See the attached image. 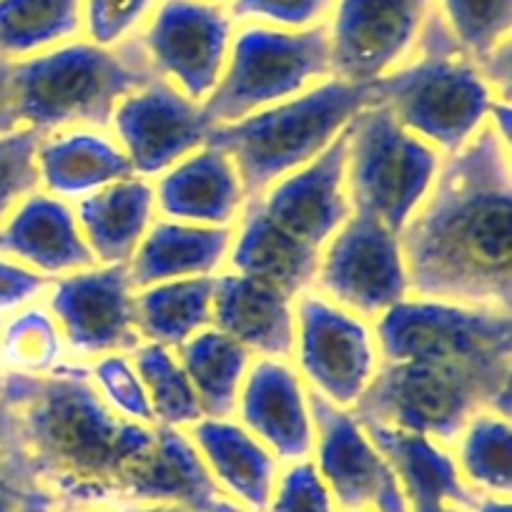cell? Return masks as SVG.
<instances>
[{
	"label": "cell",
	"instance_id": "1",
	"mask_svg": "<svg viewBox=\"0 0 512 512\" xmlns=\"http://www.w3.org/2000/svg\"><path fill=\"white\" fill-rule=\"evenodd\" d=\"M154 435L156 427L108 410L88 367L0 369V485L18 497L38 492L56 507H116Z\"/></svg>",
	"mask_w": 512,
	"mask_h": 512
},
{
	"label": "cell",
	"instance_id": "2",
	"mask_svg": "<svg viewBox=\"0 0 512 512\" xmlns=\"http://www.w3.org/2000/svg\"><path fill=\"white\" fill-rule=\"evenodd\" d=\"M400 239L412 297L510 312V144L490 123L442 159L430 196Z\"/></svg>",
	"mask_w": 512,
	"mask_h": 512
},
{
	"label": "cell",
	"instance_id": "3",
	"mask_svg": "<svg viewBox=\"0 0 512 512\" xmlns=\"http://www.w3.org/2000/svg\"><path fill=\"white\" fill-rule=\"evenodd\" d=\"M497 91L480 63L452 38L442 16H430L402 66L369 83V103L387 108L407 131L452 156L487 126Z\"/></svg>",
	"mask_w": 512,
	"mask_h": 512
},
{
	"label": "cell",
	"instance_id": "4",
	"mask_svg": "<svg viewBox=\"0 0 512 512\" xmlns=\"http://www.w3.org/2000/svg\"><path fill=\"white\" fill-rule=\"evenodd\" d=\"M144 51L68 41L13 61L11 96L18 128L38 136L71 128H106L118 103L154 81Z\"/></svg>",
	"mask_w": 512,
	"mask_h": 512
},
{
	"label": "cell",
	"instance_id": "5",
	"mask_svg": "<svg viewBox=\"0 0 512 512\" xmlns=\"http://www.w3.org/2000/svg\"><path fill=\"white\" fill-rule=\"evenodd\" d=\"M367 103L369 86L327 78L289 101L214 126L206 144L234 161L246 199H259L279 179L324 154Z\"/></svg>",
	"mask_w": 512,
	"mask_h": 512
},
{
	"label": "cell",
	"instance_id": "6",
	"mask_svg": "<svg viewBox=\"0 0 512 512\" xmlns=\"http://www.w3.org/2000/svg\"><path fill=\"white\" fill-rule=\"evenodd\" d=\"M384 362H435L465 369L510 400V312L410 297L374 319Z\"/></svg>",
	"mask_w": 512,
	"mask_h": 512
},
{
	"label": "cell",
	"instance_id": "7",
	"mask_svg": "<svg viewBox=\"0 0 512 512\" xmlns=\"http://www.w3.org/2000/svg\"><path fill=\"white\" fill-rule=\"evenodd\" d=\"M445 156L367 103L344 131V179L354 211L402 234L435 186Z\"/></svg>",
	"mask_w": 512,
	"mask_h": 512
},
{
	"label": "cell",
	"instance_id": "8",
	"mask_svg": "<svg viewBox=\"0 0 512 512\" xmlns=\"http://www.w3.org/2000/svg\"><path fill=\"white\" fill-rule=\"evenodd\" d=\"M485 410L510 417V400L465 369L415 359H382L369 390L352 412L359 422L425 435L452 450L467 422Z\"/></svg>",
	"mask_w": 512,
	"mask_h": 512
},
{
	"label": "cell",
	"instance_id": "9",
	"mask_svg": "<svg viewBox=\"0 0 512 512\" xmlns=\"http://www.w3.org/2000/svg\"><path fill=\"white\" fill-rule=\"evenodd\" d=\"M332 78L327 26L282 31L249 26L231 41L229 61L204 101L216 126L272 108Z\"/></svg>",
	"mask_w": 512,
	"mask_h": 512
},
{
	"label": "cell",
	"instance_id": "10",
	"mask_svg": "<svg viewBox=\"0 0 512 512\" xmlns=\"http://www.w3.org/2000/svg\"><path fill=\"white\" fill-rule=\"evenodd\" d=\"M294 322L292 359L307 390L352 412L382 364L374 322L314 289L294 299Z\"/></svg>",
	"mask_w": 512,
	"mask_h": 512
},
{
	"label": "cell",
	"instance_id": "11",
	"mask_svg": "<svg viewBox=\"0 0 512 512\" xmlns=\"http://www.w3.org/2000/svg\"><path fill=\"white\" fill-rule=\"evenodd\" d=\"M312 289L374 322L412 297L400 234L374 216L352 211L324 244Z\"/></svg>",
	"mask_w": 512,
	"mask_h": 512
},
{
	"label": "cell",
	"instance_id": "12",
	"mask_svg": "<svg viewBox=\"0 0 512 512\" xmlns=\"http://www.w3.org/2000/svg\"><path fill=\"white\" fill-rule=\"evenodd\" d=\"M234 41V21L209 0H164L141 38V51L156 78L191 101L214 93Z\"/></svg>",
	"mask_w": 512,
	"mask_h": 512
},
{
	"label": "cell",
	"instance_id": "13",
	"mask_svg": "<svg viewBox=\"0 0 512 512\" xmlns=\"http://www.w3.org/2000/svg\"><path fill=\"white\" fill-rule=\"evenodd\" d=\"M432 0H337L329 33L332 78L369 86L412 56Z\"/></svg>",
	"mask_w": 512,
	"mask_h": 512
},
{
	"label": "cell",
	"instance_id": "14",
	"mask_svg": "<svg viewBox=\"0 0 512 512\" xmlns=\"http://www.w3.org/2000/svg\"><path fill=\"white\" fill-rule=\"evenodd\" d=\"M214 126L204 103L154 78L118 103L108 131L128 156L134 174L154 179L206 146Z\"/></svg>",
	"mask_w": 512,
	"mask_h": 512
},
{
	"label": "cell",
	"instance_id": "15",
	"mask_svg": "<svg viewBox=\"0 0 512 512\" xmlns=\"http://www.w3.org/2000/svg\"><path fill=\"white\" fill-rule=\"evenodd\" d=\"M48 312L63 339L81 357L131 354L141 339L136 327V287L128 267H93L53 279Z\"/></svg>",
	"mask_w": 512,
	"mask_h": 512
},
{
	"label": "cell",
	"instance_id": "16",
	"mask_svg": "<svg viewBox=\"0 0 512 512\" xmlns=\"http://www.w3.org/2000/svg\"><path fill=\"white\" fill-rule=\"evenodd\" d=\"M314 417L312 462L332 490L339 510L412 512L395 470L354 412L339 410L309 392Z\"/></svg>",
	"mask_w": 512,
	"mask_h": 512
},
{
	"label": "cell",
	"instance_id": "17",
	"mask_svg": "<svg viewBox=\"0 0 512 512\" xmlns=\"http://www.w3.org/2000/svg\"><path fill=\"white\" fill-rule=\"evenodd\" d=\"M234 412L282 465L312 460V402L292 359H254Z\"/></svg>",
	"mask_w": 512,
	"mask_h": 512
},
{
	"label": "cell",
	"instance_id": "18",
	"mask_svg": "<svg viewBox=\"0 0 512 512\" xmlns=\"http://www.w3.org/2000/svg\"><path fill=\"white\" fill-rule=\"evenodd\" d=\"M254 201L287 234L322 251L354 211L344 179V134L324 154L279 179Z\"/></svg>",
	"mask_w": 512,
	"mask_h": 512
},
{
	"label": "cell",
	"instance_id": "19",
	"mask_svg": "<svg viewBox=\"0 0 512 512\" xmlns=\"http://www.w3.org/2000/svg\"><path fill=\"white\" fill-rule=\"evenodd\" d=\"M0 256L23 264L46 279L93 267L91 249L78 226L76 209L66 199L33 189L0 224Z\"/></svg>",
	"mask_w": 512,
	"mask_h": 512
},
{
	"label": "cell",
	"instance_id": "20",
	"mask_svg": "<svg viewBox=\"0 0 512 512\" xmlns=\"http://www.w3.org/2000/svg\"><path fill=\"white\" fill-rule=\"evenodd\" d=\"M121 502H166L194 512H244L219 490L189 432L159 425L154 445L128 472Z\"/></svg>",
	"mask_w": 512,
	"mask_h": 512
},
{
	"label": "cell",
	"instance_id": "21",
	"mask_svg": "<svg viewBox=\"0 0 512 512\" xmlns=\"http://www.w3.org/2000/svg\"><path fill=\"white\" fill-rule=\"evenodd\" d=\"M154 196L164 219L199 226H234L249 201L234 161L209 144L164 171Z\"/></svg>",
	"mask_w": 512,
	"mask_h": 512
},
{
	"label": "cell",
	"instance_id": "22",
	"mask_svg": "<svg viewBox=\"0 0 512 512\" xmlns=\"http://www.w3.org/2000/svg\"><path fill=\"white\" fill-rule=\"evenodd\" d=\"M219 490L244 512H267L282 462L231 417H201L189 430Z\"/></svg>",
	"mask_w": 512,
	"mask_h": 512
},
{
	"label": "cell",
	"instance_id": "23",
	"mask_svg": "<svg viewBox=\"0 0 512 512\" xmlns=\"http://www.w3.org/2000/svg\"><path fill=\"white\" fill-rule=\"evenodd\" d=\"M211 327L256 359H292L294 299L241 274H216Z\"/></svg>",
	"mask_w": 512,
	"mask_h": 512
},
{
	"label": "cell",
	"instance_id": "24",
	"mask_svg": "<svg viewBox=\"0 0 512 512\" xmlns=\"http://www.w3.org/2000/svg\"><path fill=\"white\" fill-rule=\"evenodd\" d=\"M322 251L274 224L254 199L246 201L239 221L234 224L229 259L231 272L262 282L287 297L297 299L309 292L317 277Z\"/></svg>",
	"mask_w": 512,
	"mask_h": 512
},
{
	"label": "cell",
	"instance_id": "25",
	"mask_svg": "<svg viewBox=\"0 0 512 512\" xmlns=\"http://www.w3.org/2000/svg\"><path fill=\"white\" fill-rule=\"evenodd\" d=\"M38 189L66 201L134 176L131 161L106 128H71L41 136L36 149Z\"/></svg>",
	"mask_w": 512,
	"mask_h": 512
},
{
	"label": "cell",
	"instance_id": "26",
	"mask_svg": "<svg viewBox=\"0 0 512 512\" xmlns=\"http://www.w3.org/2000/svg\"><path fill=\"white\" fill-rule=\"evenodd\" d=\"M234 226H199L156 219L131 256L128 277L136 289L179 279L216 277L229 259Z\"/></svg>",
	"mask_w": 512,
	"mask_h": 512
},
{
	"label": "cell",
	"instance_id": "27",
	"mask_svg": "<svg viewBox=\"0 0 512 512\" xmlns=\"http://www.w3.org/2000/svg\"><path fill=\"white\" fill-rule=\"evenodd\" d=\"M76 219L96 264L126 267L156 221L154 184L134 174L103 186L78 201Z\"/></svg>",
	"mask_w": 512,
	"mask_h": 512
},
{
	"label": "cell",
	"instance_id": "28",
	"mask_svg": "<svg viewBox=\"0 0 512 512\" xmlns=\"http://www.w3.org/2000/svg\"><path fill=\"white\" fill-rule=\"evenodd\" d=\"M379 447L412 507L457 505L472 510L477 495L465 485L450 447L415 432H402L377 422H359Z\"/></svg>",
	"mask_w": 512,
	"mask_h": 512
},
{
	"label": "cell",
	"instance_id": "29",
	"mask_svg": "<svg viewBox=\"0 0 512 512\" xmlns=\"http://www.w3.org/2000/svg\"><path fill=\"white\" fill-rule=\"evenodd\" d=\"M214 277L179 279L136 289V327L144 342L179 349L211 327Z\"/></svg>",
	"mask_w": 512,
	"mask_h": 512
},
{
	"label": "cell",
	"instance_id": "30",
	"mask_svg": "<svg viewBox=\"0 0 512 512\" xmlns=\"http://www.w3.org/2000/svg\"><path fill=\"white\" fill-rule=\"evenodd\" d=\"M174 352L199 397L204 417L234 415L241 384L254 362L251 354L214 327L199 332Z\"/></svg>",
	"mask_w": 512,
	"mask_h": 512
},
{
	"label": "cell",
	"instance_id": "31",
	"mask_svg": "<svg viewBox=\"0 0 512 512\" xmlns=\"http://www.w3.org/2000/svg\"><path fill=\"white\" fill-rule=\"evenodd\" d=\"M83 28V0H0V58L36 56L73 41Z\"/></svg>",
	"mask_w": 512,
	"mask_h": 512
},
{
	"label": "cell",
	"instance_id": "32",
	"mask_svg": "<svg viewBox=\"0 0 512 512\" xmlns=\"http://www.w3.org/2000/svg\"><path fill=\"white\" fill-rule=\"evenodd\" d=\"M455 465L465 485L477 497H510L512 490V430L510 417L477 412L452 445Z\"/></svg>",
	"mask_w": 512,
	"mask_h": 512
},
{
	"label": "cell",
	"instance_id": "33",
	"mask_svg": "<svg viewBox=\"0 0 512 512\" xmlns=\"http://www.w3.org/2000/svg\"><path fill=\"white\" fill-rule=\"evenodd\" d=\"M131 359H134L141 382L146 387L156 425L189 430L204 417L199 397L181 369L174 349L144 342L131 352Z\"/></svg>",
	"mask_w": 512,
	"mask_h": 512
},
{
	"label": "cell",
	"instance_id": "34",
	"mask_svg": "<svg viewBox=\"0 0 512 512\" xmlns=\"http://www.w3.org/2000/svg\"><path fill=\"white\" fill-rule=\"evenodd\" d=\"M452 38L482 63L510 43L512 0H440Z\"/></svg>",
	"mask_w": 512,
	"mask_h": 512
},
{
	"label": "cell",
	"instance_id": "35",
	"mask_svg": "<svg viewBox=\"0 0 512 512\" xmlns=\"http://www.w3.org/2000/svg\"><path fill=\"white\" fill-rule=\"evenodd\" d=\"M63 334L48 309L26 307L0 334V357L6 369L41 374L61 362Z\"/></svg>",
	"mask_w": 512,
	"mask_h": 512
},
{
	"label": "cell",
	"instance_id": "36",
	"mask_svg": "<svg viewBox=\"0 0 512 512\" xmlns=\"http://www.w3.org/2000/svg\"><path fill=\"white\" fill-rule=\"evenodd\" d=\"M88 372H91L93 387L101 395V400L106 402L108 410L116 412L121 420L156 427L149 395H146V387L141 382V374L131 354L96 357Z\"/></svg>",
	"mask_w": 512,
	"mask_h": 512
},
{
	"label": "cell",
	"instance_id": "37",
	"mask_svg": "<svg viewBox=\"0 0 512 512\" xmlns=\"http://www.w3.org/2000/svg\"><path fill=\"white\" fill-rule=\"evenodd\" d=\"M41 136L31 128H16L0 136V224L13 206L38 189L36 149Z\"/></svg>",
	"mask_w": 512,
	"mask_h": 512
},
{
	"label": "cell",
	"instance_id": "38",
	"mask_svg": "<svg viewBox=\"0 0 512 512\" xmlns=\"http://www.w3.org/2000/svg\"><path fill=\"white\" fill-rule=\"evenodd\" d=\"M267 512H339L332 490L312 460L282 465Z\"/></svg>",
	"mask_w": 512,
	"mask_h": 512
},
{
	"label": "cell",
	"instance_id": "39",
	"mask_svg": "<svg viewBox=\"0 0 512 512\" xmlns=\"http://www.w3.org/2000/svg\"><path fill=\"white\" fill-rule=\"evenodd\" d=\"M156 0H83V28L96 46L116 48L144 23Z\"/></svg>",
	"mask_w": 512,
	"mask_h": 512
},
{
	"label": "cell",
	"instance_id": "40",
	"mask_svg": "<svg viewBox=\"0 0 512 512\" xmlns=\"http://www.w3.org/2000/svg\"><path fill=\"white\" fill-rule=\"evenodd\" d=\"M334 0H231V21H259L282 31L324 26Z\"/></svg>",
	"mask_w": 512,
	"mask_h": 512
},
{
	"label": "cell",
	"instance_id": "41",
	"mask_svg": "<svg viewBox=\"0 0 512 512\" xmlns=\"http://www.w3.org/2000/svg\"><path fill=\"white\" fill-rule=\"evenodd\" d=\"M51 279L31 272L23 264L0 256V312H13L36 302L48 292Z\"/></svg>",
	"mask_w": 512,
	"mask_h": 512
},
{
	"label": "cell",
	"instance_id": "42",
	"mask_svg": "<svg viewBox=\"0 0 512 512\" xmlns=\"http://www.w3.org/2000/svg\"><path fill=\"white\" fill-rule=\"evenodd\" d=\"M11 58H0V136L16 131L18 121L13 113V96H11Z\"/></svg>",
	"mask_w": 512,
	"mask_h": 512
},
{
	"label": "cell",
	"instance_id": "43",
	"mask_svg": "<svg viewBox=\"0 0 512 512\" xmlns=\"http://www.w3.org/2000/svg\"><path fill=\"white\" fill-rule=\"evenodd\" d=\"M113 512H194L179 505H166V502H121L111 507Z\"/></svg>",
	"mask_w": 512,
	"mask_h": 512
},
{
	"label": "cell",
	"instance_id": "44",
	"mask_svg": "<svg viewBox=\"0 0 512 512\" xmlns=\"http://www.w3.org/2000/svg\"><path fill=\"white\" fill-rule=\"evenodd\" d=\"M18 512H58V507L51 497L38 495V492H28V495H21Z\"/></svg>",
	"mask_w": 512,
	"mask_h": 512
},
{
	"label": "cell",
	"instance_id": "45",
	"mask_svg": "<svg viewBox=\"0 0 512 512\" xmlns=\"http://www.w3.org/2000/svg\"><path fill=\"white\" fill-rule=\"evenodd\" d=\"M470 512H512L510 497H477Z\"/></svg>",
	"mask_w": 512,
	"mask_h": 512
},
{
	"label": "cell",
	"instance_id": "46",
	"mask_svg": "<svg viewBox=\"0 0 512 512\" xmlns=\"http://www.w3.org/2000/svg\"><path fill=\"white\" fill-rule=\"evenodd\" d=\"M18 502H21V497L16 492L0 485V512H18Z\"/></svg>",
	"mask_w": 512,
	"mask_h": 512
},
{
	"label": "cell",
	"instance_id": "47",
	"mask_svg": "<svg viewBox=\"0 0 512 512\" xmlns=\"http://www.w3.org/2000/svg\"><path fill=\"white\" fill-rule=\"evenodd\" d=\"M412 512H470V510L457 505H422V507H412Z\"/></svg>",
	"mask_w": 512,
	"mask_h": 512
},
{
	"label": "cell",
	"instance_id": "48",
	"mask_svg": "<svg viewBox=\"0 0 512 512\" xmlns=\"http://www.w3.org/2000/svg\"><path fill=\"white\" fill-rule=\"evenodd\" d=\"M58 512H113L111 507H96V505H76V507H58Z\"/></svg>",
	"mask_w": 512,
	"mask_h": 512
},
{
	"label": "cell",
	"instance_id": "49",
	"mask_svg": "<svg viewBox=\"0 0 512 512\" xmlns=\"http://www.w3.org/2000/svg\"><path fill=\"white\" fill-rule=\"evenodd\" d=\"M339 512H377V510H367V507H357V510H339Z\"/></svg>",
	"mask_w": 512,
	"mask_h": 512
},
{
	"label": "cell",
	"instance_id": "50",
	"mask_svg": "<svg viewBox=\"0 0 512 512\" xmlns=\"http://www.w3.org/2000/svg\"><path fill=\"white\" fill-rule=\"evenodd\" d=\"M209 3H216V6H219V3H224V0H209Z\"/></svg>",
	"mask_w": 512,
	"mask_h": 512
},
{
	"label": "cell",
	"instance_id": "51",
	"mask_svg": "<svg viewBox=\"0 0 512 512\" xmlns=\"http://www.w3.org/2000/svg\"><path fill=\"white\" fill-rule=\"evenodd\" d=\"M0 332H3V322H0Z\"/></svg>",
	"mask_w": 512,
	"mask_h": 512
}]
</instances>
